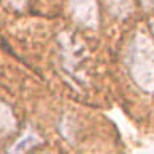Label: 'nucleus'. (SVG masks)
<instances>
[{"label":"nucleus","mask_w":154,"mask_h":154,"mask_svg":"<svg viewBox=\"0 0 154 154\" xmlns=\"http://www.w3.org/2000/svg\"><path fill=\"white\" fill-rule=\"evenodd\" d=\"M127 69L132 80L144 93H154V42L138 32L127 48Z\"/></svg>","instance_id":"obj_1"},{"label":"nucleus","mask_w":154,"mask_h":154,"mask_svg":"<svg viewBox=\"0 0 154 154\" xmlns=\"http://www.w3.org/2000/svg\"><path fill=\"white\" fill-rule=\"evenodd\" d=\"M69 5L75 23L88 29L98 27V5L95 0H69Z\"/></svg>","instance_id":"obj_2"},{"label":"nucleus","mask_w":154,"mask_h":154,"mask_svg":"<svg viewBox=\"0 0 154 154\" xmlns=\"http://www.w3.org/2000/svg\"><path fill=\"white\" fill-rule=\"evenodd\" d=\"M42 143V138L34 132V130H27L26 133H23L16 141H14L8 149V154H26L31 151L32 148H35L37 144Z\"/></svg>","instance_id":"obj_3"},{"label":"nucleus","mask_w":154,"mask_h":154,"mask_svg":"<svg viewBox=\"0 0 154 154\" xmlns=\"http://www.w3.org/2000/svg\"><path fill=\"white\" fill-rule=\"evenodd\" d=\"M16 128V119H14L13 109L7 103L0 101V137L10 135Z\"/></svg>","instance_id":"obj_4"},{"label":"nucleus","mask_w":154,"mask_h":154,"mask_svg":"<svg viewBox=\"0 0 154 154\" xmlns=\"http://www.w3.org/2000/svg\"><path fill=\"white\" fill-rule=\"evenodd\" d=\"M106 3L111 14H114L116 18H127L133 11L132 0H106Z\"/></svg>","instance_id":"obj_5"},{"label":"nucleus","mask_w":154,"mask_h":154,"mask_svg":"<svg viewBox=\"0 0 154 154\" xmlns=\"http://www.w3.org/2000/svg\"><path fill=\"white\" fill-rule=\"evenodd\" d=\"M8 3L11 5L13 8H16V10H21V8H24V5L27 3V0H8Z\"/></svg>","instance_id":"obj_6"}]
</instances>
